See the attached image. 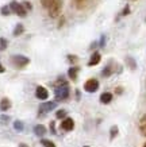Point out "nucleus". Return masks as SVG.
Here are the masks:
<instances>
[{"instance_id": "obj_9", "label": "nucleus", "mask_w": 146, "mask_h": 147, "mask_svg": "<svg viewBox=\"0 0 146 147\" xmlns=\"http://www.w3.org/2000/svg\"><path fill=\"white\" fill-rule=\"evenodd\" d=\"M100 59H102V55H100V53L95 51V53L91 55V59H89L88 65H89V66H95V65H97V63L100 62Z\"/></svg>"}, {"instance_id": "obj_6", "label": "nucleus", "mask_w": 146, "mask_h": 147, "mask_svg": "<svg viewBox=\"0 0 146 147\" xmlns=\"http://www.w3.org/2000/svg\"><path fill=\"white\" fill-rule=\"evenodd\" d=\"M35 96H37V98H39V100H48L49 92L46 88H43V86H37Z\"/></svg>"}, {"instance_id": "obj_25", "label": "nucleus", "mask_w": 146, "mask_h": 147, "mask_svg": "<svg viewBox=\"0 0 146 147\" xmlns=\"http://www.w3.org/2000/svg\"><path fill=\"white\" fill-rule=\"evenodd\" d=\"M23 5H24V8H26V9H31V8H33V5H31L29 1H24V3H23Z\"/></svg>"}, {"instance_id": "obj_4", "label": "nucleus", "mask_w": 146, "mask_h": 147, "mask_svg": "<svg viewBox=\"0 0 146 147\" xmlns=\"http://www.w3.org/2000/svg\"><path fill=\"white\" fill-rule=\"evenodd\" d=\"M97 88H99V81L95 80V78H91V80H88L84 84V89L87 90V92H89V93L96 92Z\"/></svg>"}, {"instance_id": "obj_26", "label": "nucleus", "mask_w": 146, "mask_h": 147, "mask_svg": "<svg viewBox=\"0 0 146 147\" xmlns=\"http://www.w3.org/2000/svg\"><path fill=\"white\" fill-rule=\"evenodd\" d=\"M128 11H130V8H128V5H126V7H124V9H123V15H127Z\"/></svg>"}, {"instance_id": "obj_13", "label": "nucleus", "mask_w": 146, "mask_h": 147, "mask_svg": "<svg viewBox=\"0 0 146 147\" xmlns=\"http://www.w3.org/2000/svg\"><path fill=\"white\" fill-rule=\"evenodd\" d=\"M139 129H141V134L146 136V115L143 116L139 121Z\"/></svg>"}, {"instance_id": "obj_15", "label": "nucleus", "mask_w": 146, "mask_h": 147, "mask_svg": "<svg viewBox=\"0 0 146 147\" xmlns=\"http://www.w3.org/2000/svg\"><path fill=\"white\" fill-rule=\"evenodd\" d=\"M23 31H24V27H23L22 24H18V26L15 27V30H14V35L18 36V35H20Z\"/></svg>"}, {"instance_id": "obj_21", "label": "nucleus", "mask_w": 146, "mask_h": 147, "mask_svg": "<svg viewBox=\"0 0 146 147\" xmlns=\"http://www.w3.org/2000/svg\"><path fill=\"white\" fill-rule=\"evenodd\" d=\"M116 134H118V127H116V125H114V127L111 128V139L115 138Z\"/></svg>"}, {"instance_id": "obj_7", "label": "nucleus", "mask_w": 146, "mask_h": 147, "mask_svg": "<svg viewBox=\"0 0 146 147\" xmlns=\"http://www.w3.org/2000/svg\"><path fill=\"white\" fill-rule=\"evenodd\" d=\"M61 128L65 129V131H72V129L75 128V121H73V119H71V117L64 119V120L61 121Z\"/></svg>"}, {"instance_id": "obj_19", "label": "nucleus", "mask_w": 146, "mask_h": 147, "mask_svg": "<svg viewBox=\"0 0 146 147\" xmlns=\"http://www.w3.org/2000/svg\"><path fill=\"white\" fill-rule=\"evenodd\" d=\"M1 15H4V16L10 15V7H8V5H4V7H1Z\"/></svg>"}, {"instance_id": "obj_1", "label": "nucleus", "mask_w": 146, "mask_h": 147, "mask_svg": "<svg viewBox=\"0 0 146 147\" xmlns=\"http://www.w3.org/2000/svg\"><path fill=\"white\" fill-rule=\"evenodd\" d=\"M61 8H62V0H54L53 3L50 4L49 7V15L52 16V18H57L60 12H61Z\"/></svg>"}, {"instance_id": "obj_22", "label": "nucleus", "mask_w": 146, "mask_h": 147, "mask_svg": "<svg viewBox=\"0 0 146 147\" xmlns=\"http://www.w3.org/2000/svg\"><path fill=\"white\" fill-rule=\"evenodd\" d=\"M14 127H15V129H18V131H22L23 129V124L20 121H15V123H14Z\"/></svg>"}, {"instance_id": "obj_12", "label": "nucleus", "mask_w": 146, "mask_h": 147, "mask_svg": "<svg viewBox=\"0 0 146 147\" xmlns=\"http://www.w3.org/2000/svg\"><path fill=\"white\" fill-rule=\"evenodd\" d=\"M111 100H112V94H111L110 92L102 93V96H100V101H102L103 104H108V102H111Z\"/></svg>"}, {"instance_id": "obj_27", "label": "nucleus", "mask_w": 146, "mask_h": 147, "mask_svg": "<svg viewBox=\"0 0 146 147\" xmlns=\"http://www.w3.org/2000/svg\"><path fill=\"white\" fill-rule=\"evenodd\" d=\"M4 67H3V65H1V63H0V73H4Z\"/></svg>"}, {"instance_id": "obj_3", "label": "nucleus", "mask_w": 146, "mask_h": 147, "mask_svg": "<svg viewBox=\"0 0 146 147\" xmlns=\"http://www.w3.org/2000/svg\"><path fill=\"white\" fill-rule=\"evenodd\" d=\"M29 62H30V59H29L27 57H24V55H14V57H12V63L16 67L26 66Z\"/></svg>"}, {"instance_id": "obj_28", "label": "nucleus", "mask_w": 146, "mask_h": 147, "mask_svg": "<svg viewBox=\"0 0 146 147\" xmlns=\"http://www.w3.org/2000/svg\"><path fill=\"white\" fill-rule=\"evenodd\" d=\"M19 147H29V146H26L24 143H20V144H19Z\"/></svg>"}, {"instance_id": "obj_8", "label": "nucleus", "mask_w": 146, "mask_h": 147, "mask_svg": "<svg viewBox=\"0 0 146 147\" xmlns=\"http://www.w3.org/2000/svg\"><path fill=\"white\" fill-rule=\"evenodd\" d=\"M57 107V102L56 101H48V102H43V104H41V111L43 112H49L52 111V109H54V108Z\"/></svg>"}, {"instance_id": "obj_2", "label": "nucleus", "mask_w": 146, "mask_h": 147, "mask_svg": "<svg viewBox=\"0 0 146 147\" xmlns=\"http://www.w3.org/2000/svg\"><path fill=\"white\" fill-rule=\"evenodd\" d=\"M10 9H12L15 13H18L20 18H24L27 15V9L22 4H19L18 1H11L10 3Z\"/></svg>"}, {"instance_id": "obj_10", "label": "nucleus", "mask_w": 146, "mask_h": 147, "mask_svg": "<svg viewBox=\"0 0 146 147\" xmlns=\"http://www.w3.org/2000/svg\"><path fill=\"white\" fill-rule=\"evenodd\" d=\"M10 107H11V101H10L7 97L1 98V101H0V109L1 111H8Z\"/></svg>"}, {"instance_id": "obj_30", "label": "nucleus", "mask_w": 146, "mask_h": 147, "mask_svg": "<svg viewBox=\"0 0 146 147\" xmlns=\"http://www.w3.org/2000/svg\"><path fill=\"white\" fill-rule=\"evenodd\" d=\"M84 147H89V146H84Z\"/></svg>"}, {"instance_id": "obj_11", "label": "nucleus", "mask_w": 146, "mask_h": 147, "mask_svg": "<svg viewBox=\"0 0 146 147\" xmlns=\"http://www.w3.org/2000/svg\"><path fill=\"white\" fill-rule=\"evenodd\" d=\"M34 132H35L38 136H43L45 134H46V127L42 124H38L34 127Z\"/></svg>"}, {"instance_id": "obj_20", "label": "nucleus", "mask_w": 146, "mask_h": 147, "mask_svg": "<svg viewBox=\"0 0 146 147\" xmlns=\"http://www.w3.org/2000/svg\"><path fill=\"white\" fill-rule=\"evenodd\" d=\"M41 1H42V5H43L45 8H49V7H50V4L53 3L54 0H41Z\"/></svg>"}, {"instance_id": "obj_18", "label": "nucleus", "mask_w": 146, "mask_h": 147, "mask_svg": "<svg viewBox=\"0 0 146 147\" xmlns=\"http://www.w3.org/2000/svg\"><path fill=\"white\" fill-rule=\"evenodd\" d=\"M85 1H87V0H75V4L77 8H83L85 5Z\"/></svg>"}, {"instance_id": "obj_29", "label": "nucleus", "mask_w": 146, "mask_h": 147, "mask_svg": "<svg viewBox=\"0 0 146 147\" xmlns=\"http://www.w3.org/2000/svg\"><path fill=\"white\" fill-rule=\"evenodd\" d=\"M143 147H146V143H145V146H143Z\"/></svg>"}, {"instance_id": "obj_23", "label": "nucleus", "mask_w": 146, "mask_h": 147, "mask_svg": "<svg viewBox=\"0 0 146 147\" xmlns=\"http://www.w3.org/2000/svg\"><path fill=\"white\" fill-rule=\"evenodd\" d=\"M65 115H67V112L64 111V109H60V111L57 112V117H58V119H62V117H65Z\"/></svg>"}, {"instance_id": "obj_24", "label": "nucleus", "mask_w": 146, "mask_h": 147, "mask_svg": "<svg viewBox=\"0 0 146 147\" xmlns=\"http://www.w3.org/2000/svg\"><path fill=\"white\" fill-rule=\"evenodd\" d=\"M108 74H111V69L110 67H106V69L103 70V76H108Z\"/></svg>"}, {"instance_id": "obj_5", "label": "nucleus", "mask_w": 146, "mask_h": 147, "mask_svg": "<svg viewBox=\"0 0 146 147\" xmlns=\"http://www.w3.org/2000/svg\"><path fill=\"white\" fill-rule=\"evenodd\" d=\"M56 96H57L58 100H65V98H68L69 97V88H68L67 85L57 88V89H56Z\"/></svg>"}, {"instance_id": "obj_14", "label": "nucleus", "mask_w": 146, "mask_h": 147, "mask_svg": "<svg viewBox=\"0 0 146 147\" xmlns=\"http://www.w3.org/2000/svg\"><path fill=\"white\" fill-rule=\"evenodd\" d=\"M77 71H79L77 67H71L69 71H68V76L71 77L72 80H76V78H77Z\"/></svg>"}, {"instance_id": "obj_17", "label": "nucleus", "mask_w": 146, "mask_h": 147, "mask_svg": "<svg viewBox=\"0 0 146 147\" xmlns=\"http://www.w3.org/2000/svg\"><path fill=\"white\" fill-rule=\"evenodd\" d=\"M5 47H7V39L5 38H0V51L5 50Z\"/></svg>"}, {"instance_id": "obj_16", "label": "nucleus", "mask_w": 146, "mask_h": 147, "mask_svg": "<svg viewBox=\"0 0 146 147\" xmlns=\"http://www.w3.org/2000/svg\"><path fill=\"white\" fill-rule=\"evenodd\" d=\"M41 143L43 144V147H56V144H54L52 140H49V139H42Z\"/></svg>"}]
</instances>
